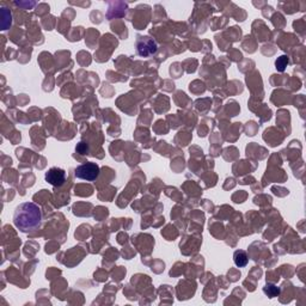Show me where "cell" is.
<instances>
[{"label":"cell","instance_id":"6","mask_svg":"<svg viewBox=\"0 0 306 306\" xmlns=\"http://www.w3.org/2000/svg\"><path fill=\"white\" fill-rule=\"evenodd\" d=\"M263 292L269 298H275L280 294V287L275 286V285H273V284H267L263 288Z\"/></svg>","mask_w":306,"mask_h":306},{"label":"cell","instance_id":"1","mask_svg":"<svg viewBox=\"0 0 306 306\" xmlns=\"http://www.w3.org/2000/svg\"><path fill=\"white\" fill-rule=\"evenodd\" d=\"M42 222V212L34 202H23L13 213V224L20 232L27 233L36 230Z\"/></svg>","mask_w":306,"mask_h":306},{"label":"cell","instance_id":"2","mask_svg":"<svg viewBox=\"0 0 306 306\" xmlns=\"http://www.w3.org/2000/svg\"><path fill=\"white\" fill-rule=\"evenodd\" d=\"M74 176L79 180H84L89 182H94L99 176V166L98 164L87 161V163L79 165L74 169Z\"/></svg>","mask_w":306,"mask_h":306},{"label":"cell","instance_id":"7","mask_svg":"<svg viewBox=\"0 0 306 306\" xmlns=\"http://www.w3.org/2000/svg\"><path fill=\"white\" fill-rule=\"evenodd\" d=\"M288 63H290V60H288L287 57H280L279 59L276 60V63H275V66H276V70H279L280 72H284L285 68H286V66L288 65Z\"/></svg>","mask_w":306,"mask_h":306},{"label":"cell","instance_id":"3","mask_svg":"<svg viewBox=\"0 0 306 306\" xmlns=\"http://www.w3.org/2000/svg\"><path fill=\"white\" fill-rule=\"evenodd\" d=\"M135 48L137 55H140V57L143 58H149L151 55L156 54L158 50L156 41H154L152 37L143 35H139L136 37Z\"/></svg>","mask_w":306,"mask_h":306},{"label":"cell","instance_id":"4","mask_svg":"<svg viewBox=\"0 0 306 306\" xmlns=\"http://www.w3.org/2000/svg\"><path fill=\"white\" fill-rule=\"evenodd\" d=\"M44 178L48 183L54 187H61L66 181V171L60 168H50L44 175Z\"/></svg>","mask_w":306,"mask_h":306},{"label":"cell","instance_id":"5","mask_svg":"<svg viewBox=\"0 0 306 306\" xmlns=\"http://www.w3.org/2000/svg\"><path fill=\"white\" fill-rule=\"evenodd\" d=\"M233 261H235V264L237 267L243 268L249 262V257H247L246 253L244 252V250H237V252L233 254Z\"/></svg>","mask_w":306,"mask_h":306}]
</instances>
